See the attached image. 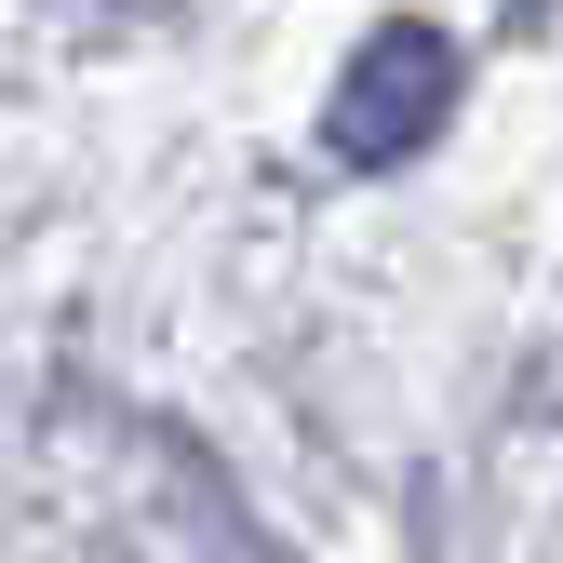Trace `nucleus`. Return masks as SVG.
<instances>
[{"label":"nucleus","mask_w":563,"mask_h":563,"mask_svg":"<svg viewBox=\"0 0 563 563\" xmlns=\"http://www.w3.org/2000/svg\"><path fill=\"white\" fill-rule=\"evenodd\" d=\"M443 108H456V41L443 27H376L363 54H349L335 67V95H322V148L335 162H416V148H430V134H443Z\"/></svg>","instance_id":"1"}]
</instances>
